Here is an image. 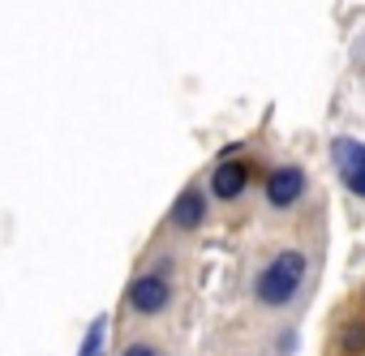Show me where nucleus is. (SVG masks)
Masks as SVG:
<instances>
[{
    "label": "nucleus",
    "instance_id": "nucleus-1",
    "mask_svg": "<svg viewBox=\"0 0 365 356\" xmlns=\"http://www.w3.org/2000/svg\"><path fill=\"white\" fill-rule=\"evenodd\" d=\"M305 271H309V258L301 249H279L258 275H254V300L262 309H288L305 283Z\"/></svg>",
    "mask_w": 365,
    "mask_h": 356
},
{
    "label": "nucleus",
    "instance_id": "nucleus-2",
    "mask_svg": "<svg viewBox=\"0 0 365 356\" xmlns=\"http://www.w3.org/2000/svg\"><path fill=\"white\" fill-rule=\"evenodd\" d=\"M125 300H129V309H133V313L155 318V313H163V309L172 305V283H168V275H163V271H146V275H138V279L129 283Z\"/></svg>",
    "mask_w": 365,
    "mask_h": 356
},
{
    "label": "nucleus",
    "instance_id": "nucleus-3",
    "mask_svg": "<svg viewBox=\"0 0 365 356\" xmlns=\"http://www.w3.org/2000/svg\"><path fill=\"white\" fill-rule=\"evenodd\" d=\"M331 163L348 194L365 198V142L356 137H331Z\"/></svg>",
    "mask_w": 365,
    "mask_h": 356
},
{
    "label": "nucleus",
    "instance_id": "nucleus-4",
    "mask_svg": "<svg viewBox=\"0 0 365 356\" xmlns=\"http://www.w3.org/2000/svg\"><path fill=\"white\" fill-rule=\"evenodd\" d=\"M309 181H305V167L297 163H279L271 176H267V206L271 211H292L301 198H305Z\"/></svg>",
    "mask_w": 365,
    "mask_h": 356
},
{
    "label": "nucleus",
    "instance_id": "nucleus-5",
    "mask_svg": "<svg viewBox=\"0 0 365 356\" xmlns=\"http://www.w3.org/2000/svg\"><path fill=\"white\" fill-rule=\"evenodd\" d=\"M250 185V163L245 159H224L215 172H211V194L220 202H237Z\"/></svg>",
    "mask_w": 365,
    "mask_h": 356
},
{
    "label": "nucleus",
    "instance_id": "nucleus-6",
    "mask_svg": "<svg viewBox=\"0 0 365 356\" xmlns=\"http://www.w3.org/2000/svg\"><path fill=\"white\" fill-rule=\"evenodd\" d=\"M202 219H207V194L202 189H185L176 202H172V228H180V232H194V228H202Z\"/></svg>",
    "mask_w": 365,
    "mask_h": 356
},
{
    "label": "nucleus",
    "instance_id": "nucleus-7",
    "mask_svg": "<svg viewBox=\"0 0 365 356\" xmlns=\"http://www.w3.org/2000/svg\"><path fill=\"white\" fill-rule=\"evenodd\" d=\"M339 343H344L348 352H365V318H352V322H344V330H339Z\"/></svg>",
    "mask_w": 365,
    "mask_h": 356
},
{
    "label": "nucleus",
    "instance_id": "nucleus-8",
    "mask_svg": "<svg viewBox=\"0 0 365 356\" xmlns=\"http://www.w3.org/2000/svg\"><path fill=\"white\" fill-rule=\"evenodd\" d=\"M103 335H108V318H95L91 322V335H86V343H82L78 356H103Z\"/></svg>",
    "mask_w": 365,
    "mask_h": 356
},
{
    "label": "nucleus",
    "instance_id": "nucleus-9",
    "mask_svg": "<svg viewBox=\"0 0 365 356\" xmlns=\"http://www.w3.org/2000/svg\"><path fill=\"white\" fill-rule=\"evenodd\" d=\"M120 356H159V352H155L150 343H129V347H125Z\"/></svg>",
    "mask_w": 365,
    "mask_h": 356
}]
</instances>
